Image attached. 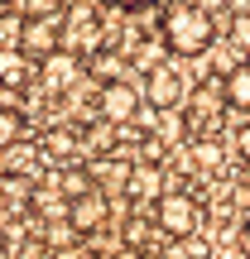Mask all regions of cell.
Returning a JSON list of instances; mask_svg holds the SVG:
<instances>
[{
    "label": "cell",
    "instance_id": "cell-6",
    "mask_svg": "<svg viewBox=\"0 0 250 259\" xmlns=\"http://www.w3.org/2000/svg\"><path fill=\"white\" fill-rule=\"evenodd\" d=\"M77 77H82V53H73V48H53L48 58H39V82H44V92H67Z\"/></svg>",
    "mask_w": 250,
    "mask_h": 259
},
{
    "label": "cell",
    "instance_id": "cell-14",
    "mask_svg": "<svg viewBox=\"0 0 250 259\" xmlns=\"http://www.w3.org/2000/svg\"><path fill=\"white\" fill-rule=\"evenodd\" d=\"M77 149H82V135H77L73 125H58V130H48V135H44V154L48 158H73Z\"/></svg>",
    "mask_w": 250,
    "mask_h": 259
},
{
    "label": "cell",
    "instance_id": "cell-21",
    "mask_svg": "<svg viewBox=\"0 0 250 259\" xmlns=\"http://www.w3.org/2000/svg\"><path fill=\"white\" fill-rule=\"evenodd\" d=\"M92 67H96V77H101V82H116V77H125V72H121V67H125V63H116V58H111V53H106V58H96V63H92Z\"/></svg>",
    "mask_w": 250,
    "mask_h": 259
},
{
    "label": "cell",
    "instance_id": "cell-5",
    "mask_svg": "<svg viewBox=\"0 0 250 259\" xmlns=\"http://www.w3.org/2000/svg\"><path fill=\"white\" fill-rule=\"evenodd\" d=\"M19 48H24L29 58H48L53 48H63V15L19 19Z\"/></svg>",
    "mask_w": 250,
    "mask_h": 259
},
{
    "label": "cell",
    "instance_id": "cell-19",
    "mask_svg": "<svg viewBox=\"0 0 250 259\" xmlns=\"http://www.w3.org/2000/svg\"><path fill=\"white\" fill-rule=\"evenodd\" d=\"M139 53H135V67H145V72H154V67H164L159 63V53H164V48H159V38H145V44H135Z\"/></svg>",
    "mask_w": 250,
    "mask_h": 259
},
{
    "label": "cell",
    "instance_id": "cell-18",
    "mask_svg": "<svg viewBox=\"0 0 250 259\" xmlns=\"http://www.w3.org/2000/svg\"><path fill=\"white\" fill-rule=\"evenodd\" d=\"M19 19H39V15H63V0H10Z\"/></svg>",
    "mask_w": 250,
    "mask_h": 259
},
{
    "label": "cell",
    "instance_id": "cell-16",
    "mask_svg": "<svg viewBox=\"0 0 250 259\" xmlns=\"http://www.w3.org/2000/svg\"><path fill=\"white\" fill-rule=\"evenodd\" d=\"M96 187V178H92V168H67L63 178H58V192L73 202V197H82V192H92Z\"/></svg>",
    "mask_w": 250,
    "mask_h": 259
},
{
    "label": "cell",
    "instance_id": "cell-20",
    "mask_svg": "<svg viewBox=\"0 0 250 259\" xmlns=\"http://www.w3.org/2000/svg\"><path fill=\"white\" fill-rule=\"evenodd\" d=\"M231 44L236 48H250V10H236V19H231Z\"/></svg>",
    "mask_w": 250,
    "mask_h": 259
},
{
    "label": "cell",
    "instance_id": "cell-11",
    "mask_svg": "<svg viewBox=\"0 0 250 259\" xmlns=\"http://www.w3.org/2000/svg\"><path fill=\"white\" fill-rule=\"evenodd\" d=\"M39 163H48V154H44V144H29V139H15V144L0 154V173L5 178H29Z\"/></svg>",
    "mask_w": 250,
    "mask_h": 259
},
{
    "label": "cell",
    "instance_id": "cell-10",
    "mask_svg": "<svg viewBox=\"0 0 250 259\" xmlns=\"http://www.w3.org/2000/svg\"><path fill=\"white\" fill-rule=\"evenodd\" d=\"M67 44L63 48H73V53H101L106 48V34H101V19L92 15V10H82V15H73L67 19Z\"/></svg>",
    "mask_w": 250,
    "mask_h": 259
},
{
    "label": "cell",
    "instance_id": "cell-9",
    "mask_svg": "<svg viewBox=\"0 0 250 259\" xmlns=\"http://www.w3.org/2000/svg\"><path fill=\"white\" fill-rule=\"evenodd\" d=\"M125 197H130V202H159V197H164V168H159L154 158H145V163H130Z\"/></svg>",
    "mask_w": 250,
    "mask_h": 259
},
{
    "label": "cell",
    "instance_id": "cell-17",
    "mask_svg": "<svg viewBox=\"0 0 250 259\" xmlns=\"http://www.w3.org/2000/svg\"><path fill=\"white\" fill-rule=\"evenodd\" d=\"M15 139H24V115L15 106H0V154H5Z\"/></svg>",
    "mask_w": 250,
    "mask_h": 259
},
{
    "label": "cell",
    "instance_id": "cell-15",
    "mask_svg": "<svg viewBox=\"0 0 250 259\" xmlns=\"http://www.w3.org/2000/svg\"><path fill=\"white\" fill-rule=\"evenodd\" d=\"M222 158H226L222 139H212V135H193V168H202V173H217V168H222Z\"/></svg>",
    "mask_w": 250,
    "mask_h": 259
},
{
    "label": "cell",
    "instance_id": "cell-22",
    "mask_svg": "<svg viewBox=\"0 0 250 259\" xmlns=\"http://www.w3.org/2000/svg\"><path fill=\"white\" fill-rule=\"evenodd\" d=\"M236 158H241V163H250V120L236 125Z\"/></svg>",
    "mask_w": 250,
    "mask_h": 259
},
{
    "label": "cell",
    "instance_id": "cell-8",
    "mask_svg": "<svg viewBox=\"0 0 250 259\" xmlns=\"http://www.w3.org/2000/svg\"><path fill=\"white\" fill-rule=\"evenodd\" d=\"M106 216H111V202H106V192H101V187H92V192H82V197H73V202H67V221H73L82 235L101 231V226H106Z\"/></svg>",
    "mask_w": 250,
    "mask_h": 259
},
{
    "label": "cell",
    "instance_id": "cell-1",
    "mask_svg": "<svg viewBox=\"0 0 250 259\" xmlns=\"http://www.w3.org/2000/svg\"><path fill=\"white\" fill-rule=\"evenodd\" d=\"M159 38H164L168 53L178 58H207L212 53V38H217V19L207 5H197V0H178V5L164 10V19H159Z\"/></svg>",
    "mask_w": 250,
    "mask_h": 259
},
{
    "label": "cell",
    "instance_id": "cell-13",
    "mask_svg": "<svg viewBox=\"0 0 250 259\" xmlns=\"http://www.w3.org/2000/svg\"><path fill=\"white\" fill-rule=\"evenodd\" d=\"M222 92L231 111H250V63H231L222 72Z\"/></svg>",
    "mask_w": 250,
    "mask_h": 259
},
{
    "label": "cell",
    "instance_id": "cell-2",
    "mask_svg": "<svg viewBox=\"0 0 250 259\" xmlns=\"http://www.w3.org/2000/svg\"><path fill=\"white\" fill-rule=\"evenodd\" d=\"M154 226L168 240H188V235H197V226H202V202H197L193 192H164L154 202Z\"/></svg>",
    "mask_w": 250,
    "mask_h": 259
},
{
    "label": "cell",
    "instance_id": "cell-3",
    "mask_svg": "<svg viewBox=\"0 0 250 259\" xmlns=\"http://www.w3.org/2000/svg\"><path fill=\"white\" fill-rule=\"evenodd\" d=\"M139 106H145V92H139L130 77L101 82V92H96V111H101L106 125H130V120L139 115Z\"/></svg>",
    "mask_w": 250,
    "mask_h": 259
},
{
    "label": "cell",
    "instance_id": "cell-7",
    "mask_svg": "<svg viewBox=\"0 0 250 259\" xmlns=\"http://www.w3.org/2000/svg\"><path fill=\"white\" fill-rule=\"evenodd\" d=\"M145 101L159 106V111H178V106L188 101V82L173 67H154V72L145 77Z\"/></svg>",
    "mask_w": 250,
    "mask_h": 259
},
{
    "label": "cell",
    "instance_id": "cell-24",
    "mask_svg": "<svg viewBox=\"0 0 250 259\" xmlns=\"http://www.w3.org/2000/svg\"><path fill=\"white\" fill-rule=\"evenodd\" d=\"M236 240H241V254L250 259V226H245V231H241V235H236Z\"/></svg>",
    "mask_w": 250,
    "mask_h": 259
},
{
    "label": "cell",
    "instance_id": "cell-23",
    "mask_svg": "<svg viewBox=\"0 0 250 259\" xmlns=\"http://www.w3.org/2000/svg\"><path fill=\"white\" fill-rule=\"evenodd\" d=\"M106 5H121V10H139V5H149V0H106Z\"/></svg>",
    "mask_w": 250,
    "mask_h": 259
},
{
    "label": "cell",
    "instance_id": "cell-4",
    "mask_svg": "<svg viewBox=\"0 0 250 259\" xmlns=\"http://www.w3.org/2000/svg\"><path fill=\"white\" fill-rule=\"evenodd\" d=\"M183 106H188V125H193V135H212V125L231 111V106H226L222 82H202L197 92H188Z\"/></svg>",
    "mask_w": 250,
    "mask_h": 259
},
{
    "label": "cell",
    "instance_id": "cell-12",
    "mask_svg": "<svg viewBox=\"0 0 250 259\" xmlns=\"http://www.w3.org/2000/svg\"><path fill=\"white\" fill-rule=\"evenodd\" d=\"M29 63H34V58H29V53H24L19 44L0 48V87H10V92H19V87L29 82Z\"/></svg>",
    "mask_w": 250,
    "mask_h": 259
}]
</instances>
